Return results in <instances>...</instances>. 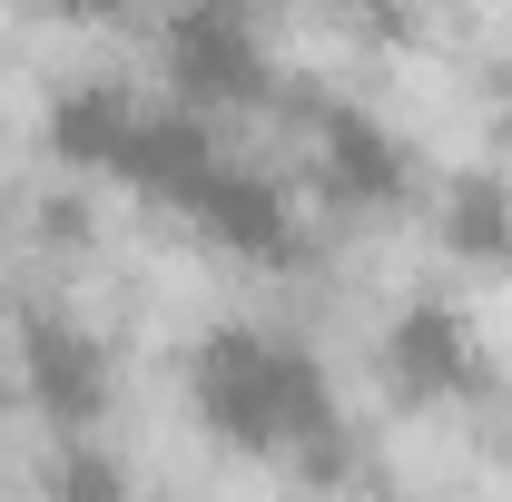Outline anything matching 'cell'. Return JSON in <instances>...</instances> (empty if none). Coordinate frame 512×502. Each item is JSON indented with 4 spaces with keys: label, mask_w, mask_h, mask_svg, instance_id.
Wrapping results in <instances>:
<instances>
[{
    "label": "cell",
    "mask_w": 512,
    "mask_h": 502,
    "mask_svg": "<svg viewBox=\"0 0 512 502\" xmlns=\"http://www.w3.org/2000/svg\"><path fill=\"white\" fill-rule=\"evenodd\" d=\"M188 414H197V434H217L227 453H266V463L276 453H316L325 434H345L325 365L276 325L197 335L188 345Z\"/></svg>",
    "instance_id": "obj_1"
},
{
    "label": "cell",
    "mask_w": 512,
    "mask_h": 502,
    "mask_svg": "<svg viewBox=\"0 0 512 502\" xmlns=\"http://www.w3.org/2000/svg\"><path fill=\"white\" fill-rule=\"evenodd\" d=\"M158 69H168V99L197 119H247L276 99V60L256 40V0H168L158 20Z\"/></svg>",
    "instance_id": "obj_2"
},
{
    "label": "cell",
    "mask_w": 512,
    "mask_h": 502,
    "mask_svg": "<svg viewBox=\"0 0 512 502\" xmlns=\"http://www.w3.org/2000/svg\"><path fill=\"white\" fill-rule=\"evenodd\" d=\"M10 384L20 404L40 414V434H109V404H119V355L99 325H79L60 306H30L10 325Z\"/></svg>",
    "instance_id": "obj_3"
},
{
    "label": "cell",
    "mask_w": 512,
    "mask_h": 502,
    "mask_svg": "<svg viewBox=\"0 0 512 502\" xmlns=\"http://www.w3.org/2000/svg\"><path fill=\"white\" fill-rule=\"evenodd\" d=\"M306 158H316L325 207H345V217H404L424 197L414 138L394 119H375V109H355V99H325L316 119H306Z\"/></svg>",
    "instance_id": "obj_4"
},
{
    "label": "cell",
    "mask_w": 512,
    "mask_h": 502,
    "mask_svg": "<svg viewBox=\"0 0 512 502\" xmlns=\"http://www.w3.org/2000/svg\"><path fill=\"white\" fill-rule=\"evenodd\" d=\"M384 384L404 404H473L493 384V355H483V325L453 306V296H404L384 315V345H375Z\"/></svg>",
    "instance_id": "obj_5"
},
{
    "label": "cell",
    "mask_w": 512,
    "mask_h": 502,
    "mask_svg": "<svg viewBox=\"0 0 512 502\" xmlns=\"http://www.w3.org/2000/svg\"><path fill=\"white\" fill-rule=\"evenodd\" d=\"M178 217H188L217 256H237V266H296V247H306L296 197L276 188L266 168H247V158H217V168H207V188H197Z\"/></svg>",
    "instance_id": "obj_6"
},
{
    "label": "cell",
    "mask_w": 512,
    "mask_h": 502,
    "mask_svg": "<svg viewBox=\"0 0 512 502\" xmlns=\"http://www.w3.org/2000/svg\"><path fill=\"white\" fill-rule=\"evenodd\" d=\"M138 119H148L138 89H119V79H79V89H60V99L40 109V138H50V158H60L69 178H119L128 148H138Z\"/></svg>",
    "instance_id": "obj_7"
},
{
    "label": "cell",
    "mask_w": 512,
    "mask_h": 502,
    "mask_svg": "<svg viewBox=\"0 0 512 502\" xmlns=\"http://www.w3.org/2000/svg\"><path fill=\"white\" fill-rule=\"evenodd\" d=\"M434 237H444L453 266H473V276H512V178H493V168H453V178H434Z\"/></svg>",
    "instance_id": "obj_8"
},
{
    "label": "cell",
    "mask_w": 512,
    "mask_h": 502,
    "mask_svg": "<svg viewBox=\"0 0 512 502\" xmlns=\"http://www.w3.org/2000/svg\"><path fill=\"white\" fill-rule=\"evenodd\" d=\"M40 502H138V463L109 434H50Z\"/></svg>",
    "instance_id": "obj_9"
},
{
    "label": "cell",
    "mask_w": 512,
    "mask_h": 502,
    "mask_svg": "<svg viewBox=\"0 0 512 502\" xmlns=\"http://www.w3.org/2000/svg\"><path fill=\"white\" fill-rule=\"evenodd\" d=\"M325 10H345V20H375V30H394V20H404V0H325Z\"/></svg>",
    "instance_id": "obj_10"
},
{
    "label": "cell",
    "mask_w": 512,
    "mask_h": 502,
    "mask_svg": "<svg viewBox=\"0 0 512 502\" xmlns=\"http://www.w3.org/2000/svg\"><path fill=\"white\" fill-rule=\"evenodd\" d=\"M30 10H50V20H109L119 0H30Z\"/></svg>",
    "instance_id": "obj_11"
}]
</instances>
